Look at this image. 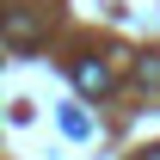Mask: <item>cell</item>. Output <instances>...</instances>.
<instances>
[{
    "label": "cell",
    "instance_id": "cell-1",
    "mask_svg": "<svg viewBox=\"0 0 160 160\" xmlns=\"http://www.w3.org/2000/svg\"><path fill=\"white\" fill-rule=\"evenodd\" d=\"M74 86L80 92H111V68H105V62H74Z\"/></svg>",
    "mask_w": 160,
    "mask_h": 160
},
{
    "label": "cell",
    "instance_id": "cell-2",
    "mask_svg": "<svg viewBox=\"0 0 160 160\" xmlns=\"http://www.w3.org/2000/svg\"><path fill=\"white\" fill-rule=\"evenodd\" d=\"M6 43H12V49H19V56H25V49L37 43V25L25 19V12H12V19H6Z\"/></svg>",
    "mask_w": 160,
    "mask_h": 160
},
{
    "label": "cell",
    "instance_id": "cell-3",
    "mask_svg": "<svg viewBox=\"0 0 160 160\" xmlns=\"http://www.w3.org/2000/svg\"><path fill=\"white\" fill-rule=\"evenodd\" d=\"M62 129L68 136H86V111H62Z\"/></svg>",
    "mask_w": 160,
    "mask_h": 160
},
{
    "label": "cell",
    "instance_id": "cell-4",
    "mask_svg": "<svg viewBox=\"0 0 160 160\" xmlns=\"http://www.w3.org/2000/svg\"><path fill=\"white\" fill-rule=\"evenodd\" d=\"M142 80H154V86H160V62H148V56H142Z\"/></svg>",
    "mask_w": 160,
    "mask_h": 160
},
{
    "label": "cell",
    "instance_id": "cell-5",
    "mask_svg": "<svg viewBox=\"0 0 160 160\" xmlns=\"http://www.w3.org/2000/svg\"><path fill=\"white\" fill-rule=\"evenodd\" d=\"M148 160H160V148H148Z\"/></svg>",
    "mask_w": 160,
    "mask_h": 160
}]
</instances>
